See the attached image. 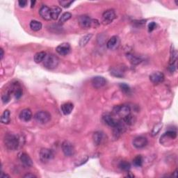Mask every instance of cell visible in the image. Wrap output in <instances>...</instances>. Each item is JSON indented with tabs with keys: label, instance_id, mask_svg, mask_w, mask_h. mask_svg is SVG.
I'll use <instances>...</instances> for the list:
<instances>
[{
	"label": "cell",
	"instance_id": "obj_24",
	"mask_svg": "<svg viewBox=\"0 0 178 178\" xmlns=\"http://www.w3.org/2000/svg\"><path fill=\"white\" fill-rule=\"evenodd\" d=\"M46 56L47 54L46 52H37L34 56V61L36 63V64H40V63L43 61Z\"/></svg>",
	"mask_w": 178,
	"mask_h": 178
},
{
	"label": "cell",
	"instance_id": "obj_8",
	"mask_svg": "<svg viewBox=\"0 0 178 178\" xmlns=\"http://www.w3.org/2000/svg\"><path fill=\"white\" fill-rule=\"evenodd\" d=\"M8 90L16 99H20L22 95V89L18 82H14L11 84Z\"/></svg>",
	"mask_w": 178,
	"mask_h": 178
},
{
	"label": "cell",
	"instance_id": "obj_9",
	"mask_svg": "<svg viewBox=\"0 0 178 178\" xmlns=\"http://www.w3.org/2000/svg\"><path fill=\"white\" fill-rule=\"evenodd\" d=\"M116 15L115 13L114 10L113 9H109L105 11L102 14V19L103 22L105 24H109L112 22L114 20L116 19Z\"/></svg>",
	"mask_w": 178,
	"mask_h": 178
},
{
	"label": "cell",
	"instance_id": "obj_3",
	"mask_svg": "<svg viewBox=\"0 0 178 178\" xmlns=\"http://www.w3.org/2000/svg\"><path fill=\"white\" fill-rule=\"evenodd\" d=\"M130 114H131V109L128 105H117L115 106L113 109V114L119 116L121 119H123Z\"/></svg>",
	"mask_w": 178,
	"mask_h": 178
},
{
	"label": "cell",
	"instance_id": "obj_20",
	"mask_svg": "<svg viewBox=\"0 0 178 178\" xmlns=\"http://www.w3.org/2000/svg\"><path fill=\"white\" fill-rule=\"evenodd\" d=\"M74 109V105L71 102H66L61 105V111L64 115H69L71 114Z\"/></svg>",
	"mask_w": 178,
	"mask_h": 178
},
{
	"label": "cell",
	"instance_id": "obj_10",
	"mask_svg": "<svg viewBox=\"0 0 178 178\" xmlns=\"http://www.w3.org/2000/svg\"><path fill=\"white\" fill-rule=\"evenodd\" d=\"M164 79H165V76L161 72H154L150 75V80L154 84H159L163 82Z\"/></svg>",
	"mask_w": 178,
	"mask_h": 178
},
{
	"label": "cell",
	"instance_id": "obj_18",
	"mask_svg": "<svg viewBox=\"0 0 178 178\" xmlns=\"http://www.w3.org/2000/svg\"><path fill=\"white\" fill-rule=\"evenodd\" d=\"M119 45H120V39H119L118 36H112L109 40V41L107 42V46L108 47V49H115L119 46Z\"/></svg>",
	"mask_w": 178,
	"mask_h": 178
},
{
	"label": "cell",
	"instance_id": "obj_12",
	"mask_svg": "<svg viewBox=\"0 0 178 178\" xmlns=\"http://www.w3.org/2000/svg\"><path fill=\"white\" fill-rule=\"evenodd\" d=\"M91 84L95 89H101V88L105 86L106 84H107V80L103 77L96 76L94 77L93 78H92Z\"/></svg>",
	"mask_w": 178,
	"mask_h": 178
},
{
	"label": "cell",
	"instance_id": "obj_1",
	"mask_svg": "<svg viewBox=\"0 0 178 178\" xmlns=\"http://www.w3.org/2000/svg\"><path fill=\"white\" fill-rule=\"evenodd\" d=\"M4 143L8 150H15L20 146V138L17 134L8 133L4 136Z\"/></svg>",
	"mask_w": 178,
	"mask_h": 178
},
{
	"label": "cell",
	"instance_id": "obj_13",
	"mask_svg": "<svg viewBox=\"0 0 178 178\" xmlns=\"http://www.w3.org/2000/svg\"><path fill=\"white\" fill-rule=\"evenodd\" d=\"M56 50L58 55L61 56H66L70 52L71 47L70 45V44L64 42V43H61L59 45H58Z\"/></svg>",
	"mask_w": 178,
	"mask_h": 178
},
{
	"label": "cell",
	"instance_id": "obj_23",
	"mask_svg": "<svg viewBox=\"0 0 178 178\" xmlns=\"http://www.w3.org/2000/svg\"><path fill=\"white\" fill-rule=\"evenodd\" d=\"M29 26H30L31 30H33V31H40L42 27L41 22L37 21V20H31Z\"/></svg>",
	"mask_w": 178,
	"mask_h": 178
},
{
	"label": "cell",
	"instance_id": "obj_42",
	"mask_svg": "<svg viewBox=\"0 0 178 178\" xmlns=\"http://www.w3.org/2000/svg\"><path fill=\"white\" fill-rule=\"evenodd\" d=\"M1 177L2 178H6V177H10V176L7 174H4L3 172H2L1 173Z\"/></svg>",
	"mask_w": 178,
	"mask_h": 178
},
{
	"label": "cell",
	"instance_id": "obj_29",
	"mask_svg": "<svg viewBox=\"0 0 178 178\" xmlns=\"http://www.w3.org/2000/svg\"><path fill=\"white\" fill-rule=\"evenodd\" d=\"M143 159L141 155H137L134 157V159H133V164L136 167H141L143 165Z\"/></svg>",
	"mask_w": 178,
	"mask_h": 178
},
{
	"label": "cell",
	"instance_id": "obj_5",
	"mask_svg": "<svg viewBox=\"0 0 178 178\" xmlns=\"http://www.w3.org/2000/svg\"><path fill=\"white\" fill-rule=\"evenodd\" d=\"M78 22L80 27L84 29H89L93 25V20L88 15H81L78 18Z\"/></svg>",
	"mask_w": 178,
	"mask_h": 178
},
{
	"label": "cell",
	"instance_id": "obj_6",
	"mask_svg": "<svg viewBox=\"0 0 178 178\" xmlns=\"http://www.w3.org/2000/svg\"><path fill=\"white\" fill-rule=\"evenodd\" d=\"M61 148L64 154L67 157H71L75 154V148H74L73 145L70 142L67 141H65L63 142Z\"/></svg>",
	"mask_w": 178,
	"mask_h": 178
},
{
	"label": "cell",
	"instance_id": "obj_14",
	"mask_svg": "<svg viewBox=\"0 0 178 178\" xmlns=\"http://www.w3.org/2000/svg\"><path fill=\"white\" fill-rule=\"evenodd\" d=\"M113 128H114V131H113L114 132V136L116 137V139L118 138V137L125 132V123H124L122 120H119L118 123L116 124V125Z\"/></svg>",
	"mask_w": 178,
	"mask_h": 178
},
{
	"label": "cell",
	"instance_id": "obj_34",
	"mask_svg": "<svg viewBox=\"0 0 178 178\" xmlns=\"http://www.w3.org/2000/svg\"><path fill=\"white\" fill-rule=\"evenodd\" d=\"M11 92L9 91V90H7V91H6L5 93H4L2 95V100L3 103L4 104H6L9 102L10 100H11Z\"/></svg>",
	"mask_w": 178,
	"mask_h": 178
},
{
	"label": "cell",
	"instance_id": "obj_17",
	"mask_svg": "<svg viewBox=\"0 0 178 178\" xmlns=\"http://www.w3.org/2000/svg\"><path fill=\"white\" fill-rule=\"evenodd\" d=\"M19 117L20 120L24 122H29L32 118V112L29 109H24L20 113Z\"/></svg>",
	"mask_w": 178,
	"mask_h": 178
},
{
	"label": "cell",
	"instance_id": "obj_26",
	"mask_svg": "<svg viewBox=\"0 0 178 178\" xmlns=\"http://www.w3.org/2000/svg\"><path fill=\"white\" fill-rule=\"evenodd\" d=\"M11 121L10 111L8 110H5L1 117V122L3 124H8Z\"/></svg>",
	"mask_w": 178,
	"mask_h": 178
},
{
	"label": "cell",
	"instance_id": "obj_25",
	"mask_svg": "<svg viewBox=\"0 0 178 178\" xmlns=\"http://www.w3.org/2000/svg\"><path fill=\"white\" fill-rule=\"evenodd\" d=\"M122 120L125 123V124H126V125H133L135 123V122H136V118L130 114L128 115V116L125 117L123 119H122Z\"/></svg>",
	"mask_w": 178,
	"mask_h": 178
},
{
	"label": "cell",
	"instance_id": "obj_19",
	"mask_svg": "<svg viewBox=\"0 0 178 178\" xmlns=\"http://www.w3.org/2000/svg\"><path fill=\"white\" fill-rule=\"evenodd\" d=\"M20 160L22 162V164L26 167H32L33 166L32 160L26 153H22L20 155Z\"/></svg>",
	"mask_w": 178,
	"mask_h": 178
},
{
	"label": "cell",
	"instance_id": "obj_16",
	"mask_svg": "<svg viewBox=\"0 0 178 178\" xmlns=\"http://www.w3.org/2000/svg\"><path fill=\"white\" fill-rule=\"evenodd\" d=\"M102 119L104 122L107 124V125H109L110 127H115L119 120H116V119H115L114 117H113L112 115H111L110 114H105V115H103Z\"/></svg>",
	"mask_w": 178,
	"mask_h": 178
},
{
	"label": "cell",
	"instance_id": "obj_38",
	"mask_svg": "<svg viewBox=\"0 0 178 178\" xmlns=\"http://www.w3.org/2000/svg\"><path fill=\"white\" fill-rule=\"evenodd\" d=\"M157 27V24L155 22H152L148 24V31L149 32H152V31H154Z\"/></svg>",
	"mask_w": 178,
	"mask_h": 178
},
{
	"label": "cell",
	"instance_id": "obj_32",
	"mask_svg": "<svg viewBox=\"0 0 178 178\" xmlns=\"http://www.w3.org/2000/svg\"><path fill=\"white\" fill-rule=\"evenodd\" d=\"M72 17V14L70 13H68V12H66V13H64V14L61 15V17H60L59 19V24H64L65 22H67V20H69Z\"/></svg>",
	"mask_w": 178,
	"mask_h": 178
},
{
	"label": "cell",
	"instance_id": "obj_31",
	"mask_svg": "<svg viewBox=\"0 0 178 178\" xmlns=\"http://www.w3.org/2000/svg\"><path fill=\"white\" fill-rule=\"evenodd\" d=\"M92 36H93V35L92 34H88V35L84 36V37H82L80 40V45L81 47L85 46L90 41V40L91 39Z\"/></svg>",
	"mask_w": 178,
	"mask_h": 178
},
{
	"label": "cell",
	"instance_id": "obj_41",
	"mask_svg": "<svg viewBox=\"0 0 178 178\" xmlns=\"http://www.w3.org/2000/svg\"><path fill=\"white\" fill-rule=\"evenodd\" d=\"M0 52H1V55H0V58H1V60L3 59V57H4V49L1 48L0 49Z\"/></svg>",
	"mask_w": 178,
	"mask_h": 178
},
{
	"label": "cell",
	"instance_id": "obj_27",
	"mask_svg": "<svg viewBox=\"0 0 178 178\" xmlns=\"http://www.w3.org/2000/svg\"><path fill=\"white\" fill-rule=\"evenodd\" d=\"M127 58H129V60L130 61V63L133 65H138L142 61V59L140 57L133 55L132 54H128Z\"/></svg>",
	"mask_w": 178,
	"mask_h": 178
},
{
	"label": "cell",
	"instance_id": "obj_40",
	"mask_svg": "<svg viewBox=\"0 0 178 178\" xmlns=\"http://www.w3.org/2000/svg\"><path fill=\"white\" fill-rule=\"evenodd\" d=\"M24 178H33V177L36 178L37 176H36V175L32 174V173H27L26 175H24Z\"/></svg>",
	"mask_w": 178,
	"mask_h": 178
},
{
	"label": "cell",
	"instance_id": "obj_15",
	"mask_svg": "<svg viewBox=\"0 0 178 178\" xmlns=\"http://www.w3.org/2000/svg\"><path fill=\"white\" fill-rule=\"evenodd\" d=\"M39 14L42 19L45 20H52L51 17V8L46 5H42L39 10Z\"/></svg>",
	"mask_w": 178,
	"mask_h": 178
},
{
	"label": "cell",
	"instance_id": "obj_33",
	"mask_svg": "<svg viewBox=\"0 0 178 178\" xmlns=\"http://www.w3.org/2000/svg\"><path fill=\"white\" fill-rule=\"evenodd\" d=\"M119 86H120V89H121L122 92H123L125 94H131V89H130V87L127 84H125V83H121V84L119 85Z\"/></svg>",
	"mask_w": 178,
	"mask_h": 178
},
{
	"label": "cell",
	"instance_id": "obj_22",
	"mask_svg": "<svg viewBox=\"0 0 178 178\" xmlns=\"http://www.w3.org/2000/svg\"><path fill=\"white\" fill-rule=\"evenodd\" d=\"M61 13V8L58 7V6H54L51 8V17L52 20H57L59 15Z\"/></svg>",
	"mask_w": 178,
	"mask_h": 178
},
{
	"label": "cell",
	"instance_id": "obj_30",
	"mask_svg": "<svg viewBox=\"0 0 178 178\" xmlns=\"http://www.w3.org/2000/svg\"><path fill=\"white\" fill-rule=\"evenodd\" d=\"M119 168L123 171H126L128 172L131 168V164H130L128 161H122L119 164Z\"/></svg>",
	"mask_w": 178,
	"mask_h": 178
},
{
	"label": "cell",
	"instance_id": "obj_11",
	"mask_svg": "<svg viewBox=\"0 0 178 178\" xmlns=\"http://www.w3.org/2000/svg\"><path fill=\"white\" fill-rule=\"evenodd\" d=\"M148 139L144 136H137L133 140V145L137 149H141L148 145Z\"/></svg>",
	"mask_w": 178,
	"mask_h": 178
},
{
	"label": "cell",
	"instance_id": "obj_37",
	"mask_svg": "<svg viewBox=\"0 0 178 178\" xmlns=\"http://www.w3.org/2000/svg\"><path fill=\"white\" fill-rule=\"evenodd\" d=\"M60 5L64 8H69L72 4L73 3V1H69V0H61L59 1Z\"/></svg>",
	"mask_w": 178,
	"mask_h": 178
},
{
	"label": "cell",
	"instance_id": "obj_39",
	"mask_svg": "<svg viewBox=\"0 0 178 178\" xmlns=\"http://www.w3.org/2000/svg\"><path fill=\"white\" fill-rule=\"evenodd\" d=\"M18 4L20 7H25L27 4V1H26V0H20L18 2Z\"/></svg>",
	"mask_w": 178,
	"mask_h": 178
},
{
	"label": "cell",
	"instance_id": "obj_35",
	"mask_svg": "<svg viewBox=\"0 0 178 178\" xmlns=\"http://www.w3.org/2000/svg\"><path fill=\"white\" fill-rule=\"evenodd\" d=\"M161 127H162V123L157 124V125L154 127V128H153L152 131V136H156V135L158 134L159 132H160V130H161Z\"/></svg>",
	"mask_w": 178,
	"mask_h": 178
},
{
	"label": "cell",
	"instance_id": "obj_4",
	"mask_svg": "<svg viewBox=\"0 0 178 178\" xmlns=\"http://www.w3.org/2000/svg\"><path fill=\"white\" fill-rule=\"evenodd\" d=\"M34 118L38 123L40 124H45L51 120V114L48 111H40L35 114Z\"/></svg>",
	"mask_w": 178,
	"mask_h": 178
},
{
	"label": "cell",
	"instance_id": "obj_28",
	"mask_svg": "<svg viewBox=\"0 0 178 178\" xmlns=\"http://www.w3.org/2000/svg\"><path fill=\"white\" fill-rule=\"evenodd\" d=\"M111 75L117 77H123L124 76V72L122 69L118 68V67H113L111 70Z\"/></svg>",
	"mask_w": 178,
	"mask_h": 178
},
{
	"label": "cell",
	"instance_id": "obj_2",
	"mask_svg": "<svg viewBox=\"0 0 178 178\" xmlns=\"http://www.w3.org/2000/svg\"><path fill=\"white\" fill-rule=\"evenodd\" d=\"M59 64V59L57 56L52 54L47 55L43 61V65L46 68L49 70H53L56 68Z\"/></svg>",
	"mask_w": 178,
	"mask_h": 178
},
{
	"label": "cell",
	"instance_id": "obj_44",
	"mask_svg": "<svg viewBox=\"0 0 178 178\" xmlns=\"http://www.w3.org/2000/svg\"><path fill=\"white\" fill-rule=\"evenodd\" d=\"M177 170H175L174 173H173V175H172V176L176 177H177Z\"/></svg>",
	"mask_w": 178,
	"mask_h": 178
},
{
	"label": "cell",
	"instance_id": "obj_36",
	"mask_svg": "<svg viewBox=\"0 0 178 178\" xmlns=\"http://www.w3.org/2000/svg\"><path fill=\"white\" fill-rule=\"evenodd\" d=\"M164 136L168 137V138L172 139H175L177 137V132L175 131H168L167 132H166L165 134H164Z\"/></svg>",
	"mask_w": 178,
	"mask_h": 178
},
{
	"label": "cell",
	"instance_id": "obj_21",
	"mask_svg": "<svg viewBox=\"0 0 178 178\" xmlns=\"http://www.w3.org/2000/svg\"><path fill=\"white\" fill-rule=\"evenodd\" d=\"M93 139L96 145H100L104 140V134L102 132H95L93 135Z\"/></svg>",
	"mask_w": 178,
	"mask_h": 178
},
{
	"label": "cell",
	"instance_id": "obj_7",
	"mask_svg": "<svg viewBox=\"0 0 178 178\" xmlns=\"http://www.w3.org/2000/svg\"><path fill=\"white\" fill-rule=\"evenodd\" d=\"M55 155L52 150L47 149V148H42L40 151V160L43 162H47L53 159Z\"/></svg>",
	"mask_w": 178,
	"mask_h": 178
},
{
	"label": "cell",
	"instance_id": "obj_43",
	"mask_svg": "<svg viewBox=\"0 0 178 178\" xmlns=\"http://www.w3.org/2000/svg\"><path fill=\"white\" fill-rule=\"evenodd\" d=\"M36 4V1H31V7L33 8Z\"/></svg>",
	"mask_w": 178,
	"mask_h": 178
}]
</instances>
